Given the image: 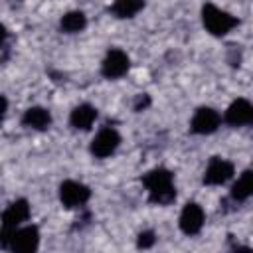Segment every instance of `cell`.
Instances as JSON below:
<instances>
[{
	"label": "cell",
	"mask_w": 253,
	"mask_h": 253,
	"mask_svg": "<svg viewBox=\"0 0 253 253\" xmlns=\"http://www.w3.org/2000/svg\"><path fill=\"white\" fill-rule=\"evenodd\" d=\"M142 184L148 190V198L152 204L158 206H168L174 202L176 198V190H174V178L172 172L166 168H154L150 172L144 174Z\"/></svg>",
	"instance_id": "1"
},
{
	"label": "cell",
	"mask_w": 253,
	"mask_h": 253,
	"mask_svg": "<svg viewBox=\"0 0 253 253\" xmlns=\"http://www.w3.org/2000/svg\"><path fill=\"white\" fill-rule=\"evenodd\" d=\"M202 22H204V28L211 36H225L227 32H231L239 24V20L235 16H231L229 12H225V10H221L213 4H204Z\"/></svg>",
	"instance_id": "2"
},
{
	"label": "cell",
	"mask_w": 253,
	"mask_h": 253,
	"mask_svg": "<svg viewBox=\"0 0 253 253\" xmlns=\"http://www.w3.org/2000/svg\"><path fill=\"white\" fill-rule=\"evenodd\" d=\"M30 217V206L26 200H16L12 202L4 213H2V247H8L10 245V235L12 231Z\"/></svg>",
	"instance_id": "3"
},
{
	"label": "cell",
	"mask_w": 253,
	"mask_h": 253,
	"mask_svg": "<svg viewBox=\"0 0 253 253\" xmlns=\"http://www.w3.org/2000/svg\"><path fill=\"white\" fill-rule=\"evenodd\" d=\"M14 253H34L40 247V231L36 225L16 227L10 235V245Z\"/></svg>",
	"instance_id": "4"
},
{
	"label": "cell",
	"mask_w": 253,
	"mask_h": 253,
	"mask_svg": "<svg viewBox=\"0 0 253 253\" xmlns=\"http://www.w3.org/2000/svg\"><path fill=\"white\" fill-rule=\"evenodd\" d=\"M119 144H121L119 132L115 128H111V126H105L91 140V154L95 158H107L119 148Z\"/></svg>",
	"instance_id": "5"
},
{
	"label": "cell",
	"mask_w": 253,
	"mask_h": 253,
	"mask_svg": "<svg viewBox=\"0 0 253 253\" xmlns=\"http://www.w3.org/2000/svg\"><path fill=\"white\" fill-rule=\"evenodd\" d=\"M91 196V190L81 184V182H75V180H65L61 186H59V202L63 204V208H79L83 206Z\"/></svg>",
	"instance_id": "6"
},
{
	"label": "cell",
	"mask_w": 253,
	"mask_h": 253,
	"mask_svg": "<svg viewBox=\"0 0 253 253\" xmlns=\"http://www.w3.org/2000/svg\"><path fill=\"white\" fill-rule=\"evenodd\" d=\"M130 67V59L128 55L123 51V49H109L105 59H103V65H101V73L107 77V79H119L123 77Z\"/></svg>",
	"instance_id": "7"
},
{
	"label": "cell",
	"mask_w": 253,
	"mask_h": 253,
	"mask_svg": "<svg viewBox=\"0 0 253 253\" xmlns=\"http://www.w3.org/2000/svg\"><path fill=\"white\" fill-rule=\"evenodd\" d=\"M219 121H221V117H219V113L215 109H211V107H200L194 113V117H192L190 128L196 134H210V132H213L219 126Z\"/></svg>",
	"instance_id": "8"
},
{
	"label": "cell",
	"mask_w": 253,
	"mask_h": 253,
	"mask_svg": "<svg viewBox=\"0 0 253 253\" xmlns=\"http://www.w3.org/2000/svg\"><path fill=\"white\" fill-rule=\"evenodd\" d=\"M233 176V164L215 156L210 160L206 172H204V184L208 186H219V184H225L229 178Z\"/></svg>",
	"instance_id": "9"
},
{
	"label": "cell",
	"mask_w": 253,
	"mask_h": 253,
	"mask_svg": "<svg viewBox=\"0 0 253 253\" xmlns=\"http://www.w3.org/2000/svg\"><path fill=\"white\" fill-rule=\"evenodd\" d=\"M204 219H206V215H204L202 206H198L196 202H190V204L184 206L178 223H180V229H182L186 235H196V233L202 229Z\"/></svg>",
	"instance_id": "10"
},
{
	"label": "cell",
	"mask_w": 253,
	"mask_h": 253,
	"mask_svg": "<svg viewBox=\"0 0 253 253\" xmlns=\"http://www.w3.org/2000/svg\"><path fill=\"white\" fill-rule=\"evenodd\" d=\"M225 123L231 126H243L253 123V103L247 99H235L225 111Z\"/></svg>",
	"instance_id": "11"
},
{
	"label": "cell",
	"mask_w": 253,
	"mask_h": 253,
	"mask_svg": "<svg viewBox=\"0 0 253 253\" xmlns=\"http://www.w3.org/2000/svg\"><path fill=\"white\" fill-rule=\"evenodd\" d=\"M95 119H97V109L93 105H89V103H83V105H77L71 111L69 123L77 130H89L91 125L95 123Z\"/></svg>",
	"instance_id": "12"
},
{
	"label": "cell",
	"mask_w": 253,
	"mask_h": 253,
	"mask_svg": "<svg viewBox=\"0 0 253 253\" xmlns=\"http://www.w3.org/2000/svg\"><path fill=\"white\" fill-rule=\"evenodd\" d=\"M22 125L28 128H36V130H45L51 125V115L47 109L43 107H30L24 117H22Z\"/></svg>",
	"instance_id": "13"
},
{
	"label": "cell",
	"mask_w": 253,
	"mask_h": 253,
	"mask_svg": "<svg viewBox=\"0 0 253 253\" xmlns=\"http://www.w3.org/2000/svg\"><path fill=\"white\" fill-rule=\"evenodd\" d=\"M249 196H253V170H245L231 186L233 200H247Z\"/></svg>",
	"instance_id": "14"
},
{
	"label": "cell",
	"mask_w": 253,
	"mask_h": 253,
	"mask_svg": "<svg viewBox=\"0 0 253 253\" xmlns=\"http://www.w3.org/2000/svg\"><path fill=\"white\" fill-rule=\"evenodd\" d=\"M59 26H61V32H65V34H77V32H81L87 26V18H85L83 12L73 10V12L63 14Z\"/></svg>",
	"instance_id": "15"
},
{
	"label": "cell",
	"mask_w": 253,
	"mask_h": 253,
	"mask_svg": "<svg viewBox=\"0 0 253 253\" xmlns=\"http://www.w3.org/2000/svg\"><path fill=\"white\" fill-rule=\"evenodd\" d=\"M144 8V0H115L113 14L117 18H132Z\"/></svg>",
	"instance_id": "16"
},
{
	"label": "cell",
	"mask_w": 253,
	"mask_h": 253,
	"mask_svg": "<svg viewBox=\"0 0 253 253\" xmlns=\"http://www.w3.org/2000/svg\"><path fill=\"white\" fill-rule=\"evenodd\" d=\"M154 241H156V237H154V233H152V231H142V233L138 235L136 245H138L140 249H148V247H152V245H154Z\"/></svg>",
	"instance_id": "17"
},
{
	"label": "cell",
	"mask_w": 253,
	"mask_h": 253,
	"mask_svg": "<svg viewBox=\"0 0 253 253\" xmlns=\"http://www.w3.org/2000/svg\"><path fill=\"white\" fill-rule=\"evenodd\" d=\"M148 105H150V99H148V95H138L134 109H136V111H142V109H146Z\"/></svg>",
	"instance_id": "18"
}]
</instances>
